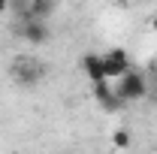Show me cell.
<instances>
[{
    "label": "cell",
    "mask_w": 157,
    "mask_h": 154,
    "mask_svg": "<svg viewBox=\"0 0 157 154\" xmlns=\"http://www.w3.org/2000/svg\"><path fill=\"white\" fill-rule=\"evenodd\" d=\"M151 30H154V33H157V15H154V18H151Z\"/></svg>",
    "instance_id": "obj_10"
},
{
    "label": "cell",
    "mask_w": 157,
    "mask_h": 154,
    "mask_svg": "<svg viewBox=\"0 0 157 154\" xmlns=\"http://www.w3.org/2000/svg\"><path fill=\"white\" fill-rule=\"evenodd\" d=\"M94 100H97L103 109H109V112H115L118 106H124V100L115 94V88L109 85V79H100L94 82Z\"/></svg>",
    "instance_id": "obj_4"
},
{
    "label": "cell",
    "mask_w": 157,
    "mask_h": 154,
    "mask_svg": "<svg viewBox=\"0 0 157 154\" xmlns=\"http://www.w3.org/2000/svg\"><path fill=\"white\" fill-rule=\"evenodd\" d=\"M52 12H55V0H27V12L18 21H30V18L45 21V18H52Z\"/></svg>",
    "instance_id": "obj_6"
},
{
    "label": "cell",
    "mask_w": 157,
    "mask_h": 154,
    "mask_svg": "<svg viewBox=\"0 0 157 154\" xmlns=\"http://www.w3.org/2000/svg\"><path fill=\"white\" fill-rule=\"evenodd\" d=\"M103 70H106V79H121L130 70L127 52H124V48H109V52H103Z\"/></svg>",
    "instance_id": "obj_3"
},
{
    "label": "cell",
    "mask_w": 157,
    "mask_h": 154,
    "mask_svg": "<svg viewBox=\"0 0 157 154\" xmlns=\"http://www.w3.org/2000/svg\"><path fill=\"white\" fill-rule=\"evenodd\" d=\"M115 94L121 97L124 103H136V100H142V97L148 94V82H145V76H142V73H136V70H127L124 76L118 79Z\"/></svg>",
    "instance_id": "obj_2"
},
{
    "label": "cell",
    "mask_w": 157,
    "mask_h": 154,
    "mask_svg": "<svg viewBox=\"0 0 157 154\" xmlns=\"http://www.w3.org/2000/svg\"><path fill=\"white\" fill-rule=\"evenodd\" d=\"M112 3H121V6H127V3H130V0H112Z\"/></svg>",
    "instance_id": "obj_11"
},
{
    "label": "cell",
    "mask_w": 157,
    "mask_h": 154,
    "mask_svg": "<svg viewBox=\"0 0 157 154\" xmlns=\"http://www.w3.org/2000/svg\"><path fill=\"white\" fill-rule=\"evenodd\" d=\"M154 103H157V88H154Z\"/></svg>",
    "instance_id": "obj_12"
},
{
    "label": "cell",
    "mask_w": 157,
    "mask_h": 154,
    "mask_svg": "<svg viewBox=\"0 0 157 154\" xmlns=\"http://www.w3.org/2000/svg\"><path fill=\"white\" fill-rule=\"evenodd\" d=\"M78 67H82V73L91 79V82L106 79V70H103V55H85V58L78 60Z\"/></svg>",
    "instance_id": "obj_7"
},
{
    "label": "cell",
    "mask_w": 157,
    "mask_h": 154,
    "mask_svg": "<svg viewBox=\"0 0 157 154\" xmlns=\"http://www.w3.org/2000/svg\"><path fill=\"white\" fill-rule=\"evenodd\" d=\"M9 3H12V0H0V12H6V9H9Z\"/></svg>",
    "instance_id": "obj_9"
},
{
    "label": "cell",
    "mask_w": 157,
    "mask_h": 154,
    "mask_svg": "<svg viewBox=\"0 0 157 154\" xmlns=\"http://www.w3.org/2000/svg\"><path fill=\"white\" fill-rule=\"evenodd\" d=\"M21 37L27 39L30 45H45L48 37H52V30H48V24H45V21L30 18V21H21Z\"/></svg>",
    "instance_id": "obj_5"
},
{
    "label": "cell",
    "mask_w": 157,
    "mask_h": 154,
    "mask_svg": "<svg viewBox=\"0 0 157 154\" xmlns=\"http://www.w3.org/2000/svg\"><path fill=\"white\" fill-rule=\"evenodd\" d=\"M9 73H12V82L21 85V88H36L42 76H45V67L39 64V60H30V58H18L12 67H9Z\"/></svg>",
    "instance_id": "obj_1"
},
{
    "label": "cell",
    "mask_w": 157,
    "mask_h": 154,
    "mask_svg": "<svg viewBox=\"0 0 157 154\" xmlns=\"http://www.w3.org/2000/svg\"><path fill=\"white\" fill-rule=\"evenodd\" d=\"M112 145H115V148H130V130L118 127L115 133H112Z\"/></svg>",
    "instance_id": "obj_8"
}]
</instances>
